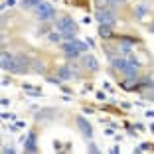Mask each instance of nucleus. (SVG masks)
<instances>
[{
    "mask_svg": "<svg viewBox=\"0 0 154 154\" xmlns=\"http://www.w3.org/2000/svg\"><path fill=\"white\" fill-rule=\"evenodd\" d=\"M42 2H44V0H24L22 6H24V8H38Z\"/></svg>",
    "mask_w": 154,
    "mask_h": 154,
    "instance_id": "nucleus-12",
    "label": "nucleus"
},
{
    "mask_svg": "<svg viewBox=\"0 0 154 154\" xmlns=\"http://www.w3.org/2000/svg\"><path fill=\"white\" fill-rule=\"evenodd\" d=\"M4 152H8V154H16V148H14V146H12V148H10V146H6Z\"/></svg>",
    "mask_w": 154,
    "mask_h": 154,
    "instance_id": "nucleus-18",
    "label": "nucleus"
},
{
    "mask_svg": "<svg viewBox=\"0 0 154 154\" xmlns=\"http://www.w3.org/2000/svg\"><path fill=\"white\" fill-rule=\"evenodd\" d=\"M54 117V113H51V109H44V113L38 115V119H51Z\"/></svg>",
    "mask_w": 154,
    "mask_h": 154,
    "instance_id": "nucleus-15",
    "label": "nucleus"
},
{
    "mask_svg": "<svg viewBox=\"0 0 154 154\" xmlns=\"http://www.w3.org/2000/svg\"><path fill=\"white\" fill-rule=\"evenodd\" d=\"M14 4H16V0H6V4H4V6H2V10H4V8H6V6H14Z\"/></svg>",
    "mask_w": 154,
    "mask_h": 154,
    "instance_id": "nucleus-19",
    "label": "nucleus"
},
{
    "mask_svg": "<svg viewBox=\"0 0 154 154\" xmlns=\"http://www.w3.org/2000/svg\"><path fill=\"white\" fill-rule=\"evenodd\" d=\"M2 69L10 73H26L30 67V61L26 59V55H10L8 51H2Z\"/></svg>",
    "mask_w": 154,
    "mask_h": 154,
    "instance_id": "nucleus-1",
    "label": "nucleus"
},
{
    "mask_svg": "<svg viewBox=\"0 0 154 154\" xmlns=\"http://www.w3.org/2000/svg\"><path fill=\"white\" fill-rule=\"evenodd\" d=\"M150 131H152V132H154V125H150Z\"/></svg>",
    "mask_w": 154,
    "mask_h": 154,
    "instance_id": "nucleus-22",
    "label": "nucleus"
},
{
    "mask_svg": "<svg viewBox=\"0 0 154 154\" xmlns=\"http://www.w3.org/2000/svg\"><path fill=\"white\" fill-rule=\"evenodd\" d=\"M75 73H71V71H69V69L67 67H61V69H59V79H75Z\"/></svg>",
    "mask_w": 154,
    "mask_h": 154,
    "instance_id": "nucleus-10",
    "label": "nucleus"
},
{
    "mask_svg": "<svg viewBox=\"0 0 154 154\" xmlns=\"http://www.w3.org/2000/svg\"><path fill=\"white\" fill-rule=\"evenodd\" d=\"M24 89H26L32 97H40V95H42V91H40V89H36V87H32V85H24Z\"/></svg>",
    "mask_w": 154,
    "mask_h": 154,
    "instance_id": "nucleus-13",
    "label": "nucleus"
},
{
    "mask_svg": "<svg viewBox=\"0 0 154 154\" xmlns=\"http://www.w3.org/2000/svg\"><path fill=\"white\" fill-rule=\"evenodd\" d=\"M55 28L57 32L61 34V40L69 42V40H75V34H77V26L69 16H61V18L55 22Z\"/></svg>",
    "mask_w": 154,
    "mask_h": 154,
    "instance_id": "nucleus-2",
    "label": "nucleus"
},
{
    "mask_svg": "<svg viewBox=\"0 0 154 154\" xmlns=\"http://www.w3.org/2000/svg\"><path fill=\"white\" fill-rule=\"evenodd\" d=\"M99 34H101L103 38H111V36H113V26H109V24H101Z\"/></svg>",
    "mask_w": 154,
    "mask_h": 154,
    "instance_id": "nucleus-9",
    "label": "nucleus"
},
{
    "mask_svg": "<svg viewBox=\"0 0 154 154\" xmlns=\"http://www.w3.org/2000/svg\"><path fill=\"white\" fill-rule=\"evenodd\" d=\"M150 32H152V34H154V24H152V26H150Z\"/></svg>",
    "mask_w": 154,
    "mask_h": 154,
    "instance_id": "nucleus-21",
    "label": "nucleus"
},
{
    "mask_svg": "<svg viewBox=\"0 0 154 154\" xmlns=\"http://www.w3.org/2000/svg\"><path fill=\"white\" fill-rule=\"evenodd\" d=\"M83 65H85L89 71H97V67H99V63H97V59L93 57V55H85V57H83Z\"/></svg>",
    "mask_w": 154,
    "mask_h": 154,
    "instance_id": "nucleus-7",
    "label": "nucleus"
},
{
    "mask_svg": "<svg viewBox=\"0 0 154 154\" xmlns=\"http://www.w3.org/2000/svg\"><path fill=\"white\" fill-rule=\"evenodd\" d=\"M61 50L65 51V55L69 57H77L81 51L87 50V42H79V40H69V42H63Z\"/></svg>",
    "mask_w": 154,
    "mask_h": 154,
    "instance_id": "nucleus-3",
    "label": "nucleus"
},
{
    "mask_svg": "<svg viewBox=\"0 0 154 154\" xmlns=\"http://www.w3.org/2000/svg\"><path fill=\"white\" fill-rule=\"evenodd\" d=\"M95 18L99 24H109V26H113L115 24V12L111 8H101L95 12Z\"/></svg>",
    "mask_w": 154,
    "mask_h": 154,
    "instance_id": "nucleus-5",
    "label": "nucleus"
},
{
    "mask_svg": "<svg viewBox=\"0 0 154 154\" xmlns=\"http://www.w3.org/2000/svg\"><path fill=\"white\" fill-rule=\"evenodd\" d=\"M26 150L28 152H36V134H34V132H30V134H28V138H26Z\"/></svg>",
    "mask_w": 154,
    "mask_h": 154,
    "instance_id": "nucleus-8",
    "label": "nucleus"
},
{
    "mask_svg": "<svg viewBox=\"0 0 154 154\" xmlns=\"http://www.w3.org/2000/svg\"><path fill=\"white\" fill-rule=\"evenodd\" d=\"M48 40H50V42H59V40H61V34H59V32H54V34H50V36H48Z\"/></svg>",
    "mask_w": 154,
    "mask_h": 154,
    "instance_id": "nucleus-17",
    "label": "nucleus"
},
{
    "mask_svg": "<svg viewBox=\"0 0 154 154\" xmlns=\"http://www.w3.org/2000/svg\"><path fill=\"white\" fill-rule=\"evenodd\" d=\"M77 125H79V131H81L85 136H89V138H91V134H93V128H91L89 122H87L83 117H77Z\"/></svg>",
    "mask_w": 154,
    "mask_h": 154,
    "instance_id": "nucleus-6",
    "label": "nucleus"
},
{
    "mask_svg": "<svg viewBox=\"0 0 154 154\" xmlns=\"http://www.w3.org/2000/svg\"><path fill=\"white\" fill-rule=\"evenodd\" d=\"M89 152H99V148H97V146L91 142V144H89Z\"/></svg>",
    "mask_w": 154,
    "mask_h": 154,
    "instance_id": "nucleus-20",
    "label": "nucleus"
},
{
    "mask_svg": "<svg viewBox=\"0 0 154 154\" xmlns=\"http://www.w3.org/2000/svg\"><path fill=\"white\" fill-rule=\"evenodd\" d=\"M134 14H136V18H146V14H148V8H146V6H136V8H134Z\"/></svg>",
    "mask_w": 154,
    "mask_h": 154,
    "instance_id": "nucleus-11",
    "label": "nucleus"
},
{
    "mask_svg": "<svg viewBox=\"0 0 154 154\" xmlns=\"http://www.w3.org/2000/svg\"><path fill=\"white\" fill-rule=\"evenodd\" d=\"M32 69H34V71H38V73H44L45 71V65L42 63V61H34V63H32Z\"/></svg>",
    "mask_w": 154,
    "mask_h": 154,
    "instance_id": "nucleus-14",
    "label": "nucleus"
},
{
    "mask_svg": "<svg viewBox=\"0 0 154 154\" xmlns=\"http://www.w3.org/2000/svg\"><path fill=\"white\" fill-rule=\"evenodd\" d=\"M36 10V16L40 20H54L55 18V10H54V6L51 4H45V2H42L38 8H34Z\"/></svg>",
    "mask_w": 154,
    "mask_h": 154,
    "instance_id": "nucleus-4",
    "label": "nucleus"
},
{
    "mask_svg": "<svg viewBox=\"0 0 154 154\" xmlns=\"http://www.w3.org/2000/svg\"><path fill=\"white\" fill-rule=\"evenodd\" d=\"M65 67H67V69H69L71 73H75V75H79V65H77V63H67Z\"/></svg>",
    "mask_w": 154,
    "mask_h": 154,
    "instance_id": "nucleus-16",
    "label": "nucleus"
}]
</instances>
